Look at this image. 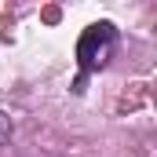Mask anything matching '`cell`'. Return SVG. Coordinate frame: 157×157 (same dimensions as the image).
Returning a JSON list of instances; mask_svg holds the SVG:
<instances>
[{"mask_svg":"<svg viewBox=\"0 0 157 157\" xmlns=\"http://www.w3.org/2000/svg\"><path fill=\"white\" fill-rule=\"evenodd\" d=\"M113 51H117V29H113V22H95L77 40V62H80L84 73H99L113 59Z\"/></svg>","mask_w":157,"mask_h":157,"instance_id":"obj_1","label":"cell"}]
</instances>
